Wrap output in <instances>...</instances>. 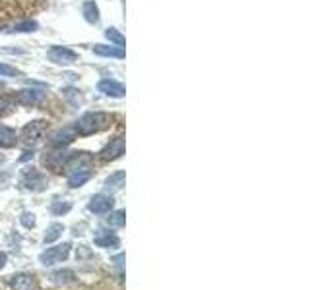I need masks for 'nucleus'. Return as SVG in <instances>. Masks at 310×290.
<instances>
[{
    "label": "nucleus",
    "mask_w": 310,
    "mask_h": 290,
    "mask_svg": "<svg viewBox=\"0 0 310 290\" xmlns=\"http://www.w3.org/2000/svg\"><path fill=\"white\" fill-rule=\"evenodd\" d=\"M66 172H68V186L80 188L91 178V164L93 159L89 153H72L66 159Z\"/></svg>",
    "instance_id": "1"
},
{
    "label": "nucleus",
    "mask_w": 310,
    "mask_h": 290,
    "mask_svg": "<svg viewBox=\"0 0 310 290\" xmlns=\"http://www.w3.org/2000/svg\"><path fill=\"white\" fill-rule=\"evenodd\" d=\"M109 114L105 112H86L82 118L76 122V132L80 136H91L99 130L109 126Z\"/></svg>",
    "instance_id": "2"
},
{
    "label": "nucleus",
    "mask_w": 310,
    "mask_h": 290,
    "mask_svg": "<svg viewBox=\"0 0 310 290\" xmlns=\"http://www.w3.org/2000/svg\"><path fill=\"white\" fill-rule=\"evenodd\" d=\"M20 186L27 192H41L47 186V178L41 171L37 169H25L22 172V178H20Z\"/></svg>",
    "instance_id": "3"
},
{
    "label": "nucleus",
    "mask_w": 310,
    "mask_h": 290,
    "mask_svg": "<svg viewBox=\"0 0 310 290\" xmlns=\"http://www.w3.org/2000/svg\"><path fill=\"white\" fill-rule=\"evenodd\" d=\"M70 244H58V246H53V247H47L43 254L39 256V261L43 263L45 267H51L55 263H62L64 259H68L70 256Z\"/></svg>",
    "instance_id": "4"
},
{
    "label": "nucleus",
    "mask_w": 310,
    "mask_h": 290,
    "mask_svg": "<svg viewBox=\"0 0 310 290\" xmlns=\"http://www.w3.org/2000/svg\"><path fill=\"white\" fill-rule=\"evenodd\" d=\"M93 242L97 247H103V250H117L121 247V238L117 236L112 230L109 228H97L95 234H93Z\"/></svg>",
    "instance_id": "5"
},
{
    "label": "nucleus",
    "mask_w": 310,
    "mask_h": 290,
    "mask_svg": "<svg viewBox=\"0 0 310 290\" xmlns=\"http://www.w3.org/2000/svg\"><path fill=\"white\" fill-rule=\"evenodd\" d=\"M43 132H45V122H41V120L25 124V128L22 130V143L25 147H31V145H35L37 141L41 140Z\"/></svg>",
    "instance_id": "6"
},
{
    "label": "nucleus",
    "mask_w": 310,
    "mask_h": 290,
    "mask_svg": "<svg viewBox=\"0 0 310 290\" xmlns=\"http://www.w3.org/2000/svg\"><path fill=\"white\" fill-rule=\"evenodd\" d=\"M112 207H114V199H112L111 195H105V193L93 195L88 205V209L93 215H107Z\"/></svg>",
    "instance_id": "7"
},
{
    "label": "nucleus",
    "mask_w": 310,
    "mask_h": 290,
    "mask_svg": "<svg viewBox=\"0 0 310 290\" xmlns=\"http://www.w3.org/2000/svg\"><path fill=\"white\" fill-rule=\"evenodd\" d=\"M47 56H49V60L55 62V64H72V62L78 58V54L74 53V51L66 49V47H53V49L47 53Z\"/></svg>",
    "instance_id": "8"
},
{
    "label": "nucleus",
    "mask_w": 310,
    "mask_h": 290,
    "mask_svg": "<svg viewBox=\"0 0 310 290\" xmlns=\"http://www.w3.org/2000/svg\"><path fill=\"white\" fill-rule=\"evenodd\" d=\"M45 99V93L41 89H23L16 95V101L23 107H33L37 103H41Z\"/></svg>",
    "instance_id": "9"
},
{
    "label": "nucleus",
    "mask_w": 310,
    "mask_h": 290,
    "mask_svg": "<svg viewBox=\"0 0 310 290\" xmlns=\"http://www.w3.org/2000/svg\"><path fill=\"white\" fill-rule=\"evenodd\" d=\"M121 155H124V138H121V136L114 138L112 141H109V145L101 151V157H103L105 161H114V159H119Z\"/></svg>",
    "instance_id": "10"
},
{
    "label": "nucleus",
    "mask_w": 310,
    "mask_h": 290,
    "mask_svg": "<svg viewBox=\"0 0 310 290\" xmlns=\"http://www.w3.org/2000/svg\"><path fill=\"white\" fill-rule=\"evenodd\" d=\"M10 288L12 290H35V280L27 273H18L10 277Z\"/></svg>",
    "instance_id": "11"
},
{
    "label": "nucleus",
    "mask_w": 310,
    "mask_h": 290,
    "mask_svg": "<svg viewBox=\"0 0 310 290\" xmlns=\"http://www.w3.org/2000/svg\"><path fill=\"white\" fill-rule=\"evenodd\" d=\"M97 89H99L101 93H105V95H109V97H114V99L124 97V86L112 81V79H103V81H99Z\"/></svg>",
    "instance_id": "12"
},
{
    "label": "nucleus",
    "mask_w": 310,
    "mask_h": 290,
    "mask_svg": "<svg viewBox=\"0 0 310 290\" xmlns=\"http://www.w3.org/2000/svg\"><path fill=\"white\" fill-rule=\"evenodd\" d=\"M16 141H18V134H16V130L10 128V126L0 124V147L10 149V147L16 145Z\"/></svg>",
    "instance_id": "13"
},
{
    "label": "nucleus",
    "mask_w": 310,
    "mask_h": 290,
    "mask_svg": "<svg viewBox=\"0 0 310 290\" xmlns=\"http://www.w3.org/2000/svg\"><path fill=\"white\" fill-rule=\"evenodd\" d=\"M74 136H76V128L70 126V128L55 132L51 136V141H53V145H56V147H62V145H66V143H70V141L74 140Z\"/></svg>",
    "instance_id": "14"
},
{
    "label": "nucleus",
    "mask_w": 310,
    "mask_h": 290,
    "mask_svg": "<svg viewBox=\"0 0 310 290\" xmlns=\"http://www.w3.org/2000/svg\"><path fill=\"white\" fill-rule=\"evenodd\" d=\"M93 53L99 56H112V58H124V49L122 47H109V45H95Z\"/></svg>",
    "instance_id": "15"
},
{
    "label": "nucleus",
    "mask_w": 310,
    "mask_h": 290,
    "mask_svg": "<svg viewBox=\"0 0 310 290\" xmlns=\"http://www.w3.org/2000/svg\"><path fill=\"white\" fill-rule=\"evenodd\" d=\"M51 279L55 284H72V282H76V273L70 269H60L51 275Z\"/></svg>",
    "instance_id": "16"
},
{
    "label": "nucleus",
    "mask_w": 310,
    "mask_h": 290,
    "mask_svg": "<svg viewBox=\"0 0 310 290\" xmlns=\"http://www.w3.org/2000/svg\"><path fill=\"white\" fill-rule=\"evenodd\" d=\"M122 184H124V172L122 171H117L112 172L111 176L105 180V190L107 192H117V190H121Z\"/></svg>",
    "instance_id": "17"
},
{
    "label": "nucleus",
    "mask_w": 310,
    "mask_h": 290,
    "mask_svg": "<svg viewBox=\"0 0 310 290\" xmlns=\"http://www.w3.org/2000/svg\"><path fill=\"white\" fill-rule=\"evenodd\" d=\"M66 159H68L66 153H55V155L45 157L43 162L49 167V169H53V171H60V169H62V164L66 162Z\"/></svg>",
    "instance_id": "18"
},
{
    "label": "nucleus",
    "mask_w": 310,
    "mask_h": 290,
    "mask_svg": "<svg viewBox=\"0 0 310 290\" xmlns=\"http://www.w3.org/2000/svg\"><path fill=\"white\" fill-rule=\"evenodd\" d=\"M64 232V225H60V223H53V225L47 228V232H45V244H51V242H55L56 238H60V234Z\"/></svg>",
    "instance_id": "19"
},
{
    "label": "nucleus",
    "mask_w": 310,
    "mask_h": 290,
    "mask_svg": "<svg viewBox=\"0 0 310 290\" xmlns=\"http://www.w3.org/2000/svg\"><path fill=\"white\" fill-rule=\"evenodd\" d=\"M84 16L89 23H97L99 22V8L95 2H86L84 4Z\"/></svg>",
    "instance_id": "20"
},
{
    "label": "nucleus",
    "mask_w": 310,
    "mask_h": 290,
    "mask_svg": "<svg viewBox=\"0 0 310 290\" xmlns=\"http://www.w3.org/2000/svg\"><path fill=\"white\" fill-rule=\"evenodd\" d=\"M72 209V201H62V199H55L51 205V213L53 215H66L68 211Z\"/></svg>",
    "instance_id": "21"
},
{
    "label": "nucleus",
    "mask_w": 310,
    "mask_h": 290,
    "mask_svg": "<svg viewBox=\"0 0 310 290\" xmlns=\"http://www.w3.org/2000/svg\"><path fill=\"white\" fill-rule=\"evenodd\" d=\"M124 223H126L124 211H114L112 215L107 217V225H111V226H124Z\"/></svg>",
    "instance_id": "22"
},
{
    "label": "nucleus",
    "mask_w": 310,
    "mask_h": 290,
    "mask_svg": "<svg viewBox=\"0 0 310 290\" xmlns=\"http://www.w3.org/2000/svg\"><path fill=\"white\" fill-rule=\"evenodd\" d=\"M105 37H107L109 41H112L114 45H119V47H122V45H124V37H122V35L117 31V29H112V27L105 31Z\"/></svg>",
    "instance_id": "23"
},
{
    "label": "nucleus",
    "mask_w": 310,
    "mask_h": 290,
    "mask_svg": "<svg viewBox=\"0 0 310 290\" xmlns=\"http://www.w3.org/2000/svg\"><path fill=\"white\" fill-rule=\"evenodd\" d=\"M37 29V23L27 20V22H22V23H16L14 25V31H20V33H25V31H35Z\"/></svg>",
    "instance_id": "24"
},
{
    "label": "nucleus",
    "mask_w": 310,
    "mask_h": 290,
    "mask_svg": "<svg viewBox=\"0 0 310 290\" xmlns=\"http://www.w3.org/2000/svg\"><path fill=\"white\" fill-rule=\"evenodd\" d=\"M20 223H22L25 228H33L35 226V215L33 213H22V217H20Z\"/></svg>",
    "instance_id": "25"
},
{
    "label": "nucleus",
    "mask_w": 310,
    "mask_h": 290,
    "mask_svg": "<svg viewBox=\"0 0 310 290\" xmlns=\"http://www.w3.org/2000/svg\"><path fill=\"white\" fill-rule=\"evenodd\" d=\"M76 258L78 259H86V258H93V254H91V250L88 246H80L76 252Z\"/></svg>",
    "instance_id": "26"
},
{
    "label": "nucleus",
    "mask_w": 310,
    "mask_h": 290,
    "mask_svg": "<svg viewBox=\"0 0 310 290\" xmlns=\"http://www.w3.org/2000/svg\"><path fill=\"white\" fill-rule=\"evenodd\" d=\"M0 75H8V77H12V75H18V70L8 64H0Z\"/></svg>",
    "instance_id": "27"
},
{
    "label": "nucleus",
    "mask_w": 310,
    "mask_h": 290,
    "mask_svg": "<svg viewBox=\"0 0 310 290\" xmlns=\"http://www.w3.org/2000/svg\"><path fill=\"white\" fill-rule=\"evenodd\" d=\"M6 261H8V258H6V254H2V252H0V269L4 267V265H6Z\"/></svg>",
    "instance_id": "28"
},
{
    "label": "nucleus",
    "mask_w": 310,
    "mask_h": 290,
    "mask_svg": "<svg viewBox=\"0 0 310 290\" xmlns=\"http://www.w3.org/2000/svg\"><path fill=\"white\" fill-rule=\"evenodd\" d=\"M122 261H124V256H122V254H121V256H117V258H114V263H117L119 267L122 265Z\"/></svg>",
    "instance_id": "29"
},
{
    "label": "nucleus",
    "mask_w": 310,
    "mask_h": 290,
    "mask_svg": "<svg viewBox=\"0 0 310 290\" xmlns=\"http://www.w3.org/2000/svg\"><path fill=\"white\" fill-rule=\"evenodd\" d=\"M31 157H33V153H23L22 161H27V159H31Z\"/></svg>",
    "instance_id": "30"
},
{
    "label": "nucleus",
    "mask_w": 310,
    "mask_h": 290,
    "mask_svg": "<svg viewBox=\"0 0 310 290\" xmlns=\"http://www.w3.org/2000/svg\"><path fill=\"white\" fill-rule=\"evenodd\" d=\"M0 87H2V81H0Z\"/></svg>",
    "instance_id": "31"
}]
</instances>
